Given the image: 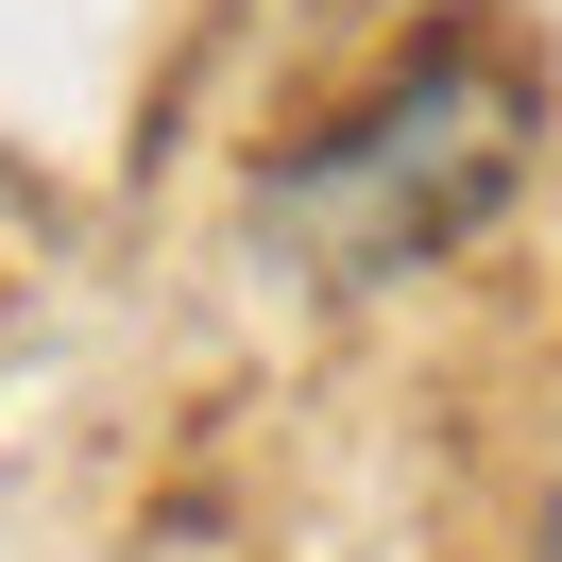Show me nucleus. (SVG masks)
<instances>
[{
  "instance_id": "1",
  "label": "nucleus",
  "mask_w": 562,
  "mask_h": 562,
  "mask_svg": "<svg viewBox=\"0 0 562 562\" xmlns=\"http://www.w3.org/2000/svg\"><path fill=\"white\" fill-rule=\"evenodd\" d=\"M546 137H562V86L528 52V18L426 0V18H392V52L358 86H324L239 171V256L307 307H392L546 188Z\"/></svg>"
},
{
  "instance_id": "2",
  "label": "nucleus",
  "mask_w": 562,
  "mask_h": 562,
  "mask_svg": "<svg viewBox=\"0 0 562 562\" xmlns=\"http://www.w3.org/2000/svg\"><path fill=\"white\" fill-rule=\"evenodd\" d=\"M528 562H562V443H546V494H528Z\"/></svg>"
},
{
  "instance_id": "3",
  "label": "nucleus",
  "mask_w": 562,
  "mask_h": 562,
  "mask_svg": "<svg viewBox=\"0 0 562 562\" xmlns=\"http://www.w3.org/2000/svg\"><path fill=\"white\" fill-rule=\"evenodd\" d=\"M409 18H426V0H409Z\"/></svg>"
}]
</instances>
